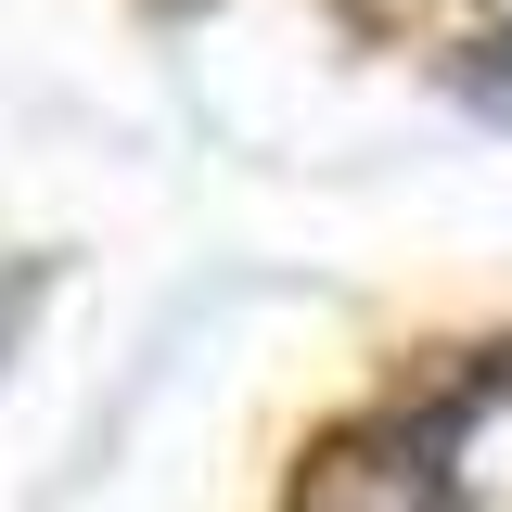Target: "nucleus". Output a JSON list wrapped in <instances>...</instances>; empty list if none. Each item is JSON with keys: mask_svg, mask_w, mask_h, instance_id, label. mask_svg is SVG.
<instances>
[{"mask_svg": "<svg viewBox=\"0 0 512 512\" xmlns=\"http://www.w3.org/2000/svg\"><path fill=\"white\" fill-rule=\"evenodd\" d=\"M308 512H436V461L423 448H333Z\"/></svg>", "mask_w": 512, "mask_h": 512, "instance_id": "1", "label": "nucleus"}]
</instances>
